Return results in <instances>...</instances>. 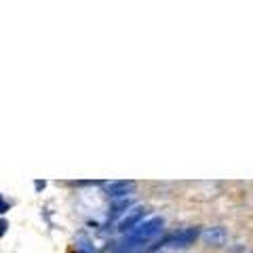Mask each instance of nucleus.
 <instances>
[{"label": "nucleus", "mask_w": 253, "mask_h": 253, "mask_svg": "<svg viewBox=\"0 0 253 253\" xmlns=\"http://www.w3.org/2000/svg\"><path fill=\"white\" fill-rule=\"evenodd\" d=\"M144 211H146L144 207H131L121 219H118V230H121V232H126V230H129V232H131L133 228L139 224V219L144 217Z\"/></svg>", "instance_id": "7ed1b4c3"}, {"label": "nucleus", "mask_w": 253, "mask_h": 253, "mask_svg": "<svg viewBox=\"0 0 253 253\" xmlns=\"http://www.w3.org/2000/svg\"><path fill=\"white\" fill-rule=\"evenodd\" d=\"M163 226H165V221H163V217H158V215L156 217H148L146 221H139V224L129 232V236H126L129 247H135V245H144L148 241H152L154 236L163 230Z\"/></svg>", "instance_id": "f257e3e1"}, {"label": "nucleus", "mask_w": 253, "mask_h": 253, "mask_svg": "<svg viewBox=\"0 0 253 253\" xmlns=\"http://www.w3.org/2000/svg\"><path fill=\"white\" fill-rule=\"evenodd\" d=\"M6 228H9V221H6V219H0V236H4Z\"/></svg>", "instance_id": "423d86ee"}, {"label": "nucleus", "mask_w": 253, "mask_h": 253, "mask_svg": "<svg viewBox=\"0 0 253 253\" xmlns=\"http://www.w3.org/2000/svg\"><path fill=\"white\" fill-rule=\"evenodd\" d=\"M135 188V181H110L106 184V190H108V196H112V199H121V196H126L131 192V190Z\"/></svg>", "instance_id": "20e7f679"}, {"label": "nucleus", "mask_w": 253, "mask_h": 253, "mask_svg": "<svg viewBox=\"0 0 253 253\" xmlns=\"http://www.w3.org/2000/svg\"><path fill=\"white\" fill-rule=\"evenodd\" d=\"M196 239H199V230H196V228H184V230L173 234L167 241V245L173 249H184V247H190Z\"/></svg>", "instance_id": "f03ea898"}, {"label": "nucleus", "mask_w": 253, "mask_h": 253, "mask_svg": "<svg viewBox=\"0 0 253 253\" xmlns=\"http://www.w3.org/2000/svg\"><path fill=\"white\" fill-rule=\"evenodd\" d=\"M228 239L226 230L221 226H213V228H207V230L203 232V241L207 245H213V247H219V245H224Z\"/></svg>", "instance_id": "39448f33"}, {"label": "nucleus", "mask_w": 253, "mask_h": 253, "mask_svg": "<svg viewBox=\"0 0 253 253\" xmlns=\"http://www.w3.org/2000/svg\"><path fill=\"white\" fill-rule=\"evenodd\" d=\"M6 211V201L2 199V194H0V213H4Z\"/></svg>", "instance_id": "0eeeda50"}]
</instances>
